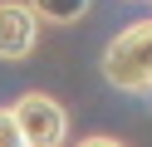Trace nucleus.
I'll use <instances>...</instances> for the list:
<instances>
[{"label":"nucleus","mask_w":152,"mask_h":147,"mask_svg":"<svg viewBox=\"0 0 152 147\" xmlns=\"http://www.w3.org/2000/svg\"><path fill=\"white\" fill-rule=\"evenodd\" d=\"M103 78L118 93H152V20H137L103 49Z\"/></svg>","instance_id":"1"},{"label":"nucleus","mask_w":152,"mask_h":147,"mask_svg":"<svg viewBox=\"0 0 152 147\" xmlns=\"http://www.w3.org/2000/svg\"><path fill=\"white\" fill-rule=\"evenodd\" d=\"M10 113H15V123H20L25 147H64V137H69V113H64L59 98H49V93L34 88V93L15 98Z\"/></svg>","instance_id":"2"},{"label":"nucleus","mask_w":152,"mask_h":147,"mask_svg":"<svg viewBox=\"0 0 152 147\" xmlns=\"http://www.w3.org/2000/svg\"><path fill=\"white\" fill-rule=\"evenodd\" d=\"M39 44V15L25 0H0V64H20Z\"/></svg>","instance_id":"3"},{"label":"nucleus","mask_w":152,"mask_h":147,"mask_svg":"<svg viewBox=\"0 0 152 147\" xmlns=\"http://www.w3.org/2000/svg\"><path fill=\"white\" fill-rule=\"evenodd\" d=\"M25 5H30L44 25H79L93 0H25Z\"/></svg>","instance_id":"4"},{"label":"nucleus","mask_w":152,"mask_h":147,"mask_svg":"<svg viewBox=\"0 0 152 147\" xmlns=\"http://www.w3.org/2000/svg\"><path fill=\"white\" fill-rule=\"evenodd\" d=\"M0 147H25L20 123H15V113H10V108H0Z\"/></svg>","instance_id":"5"},{"label":"nucleus","mask_w":152,"mask_h":147,"mask_svg":"<svg viewBox=\"0 0 152 147\" xmlns=\"http://www.w3.org/2000/svg\"><path fill=\"white\" fill-rule=\"evenodd\" d=\"M79 147H123V142H118V137H83Z\"/></svg>","instance_id":"6"}]
</instances>
